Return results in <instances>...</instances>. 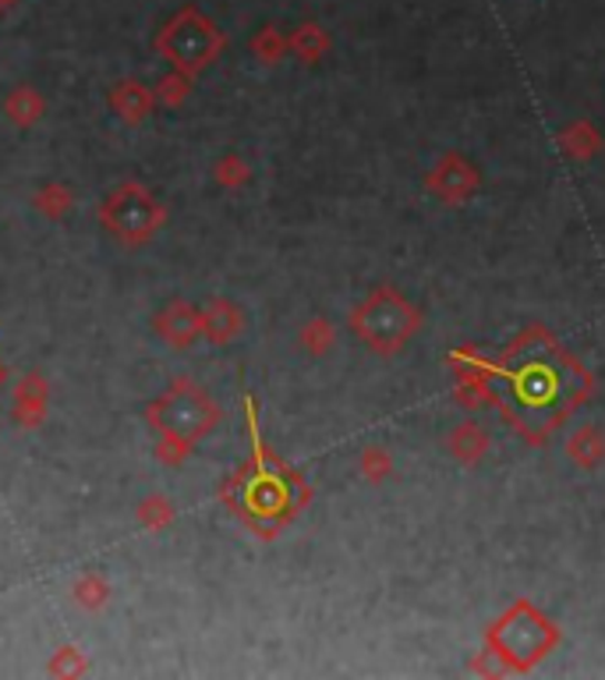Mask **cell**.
I'll return each mask as SVG.
<instances>
[{
	"instance_id": "obj_1",
	"label": "cell",
	"mask_w": 605,
	"mask_h": 680,
	"mask_svg": "<svg viewBox=\"0 0 605 680\" xmlns=\"http://www.w3.org/2000/svg\"><path fill=\"white\" fill-rule=\"evenodd\" d=\"M493 391L503 422L528 446H545L592 401L595 373L549 326L532 323L493 358Z\"/></svg>"
},
{
	"instance_id": "obj_2",
	"label": "cell",
	"mask_w": 605,
	"mask_h": 680,
	"mask_svg": "<svg viewBox=\"0 0 605 680\" xmlns=\"http://www.w3.org/2000/svg\"><path fill=\"white\" fill-rule=\"evenodd\" d=\"M245 422H248L251 454L245 464H238V469L220 482V503L251 535H259L262 542H272L305 514V507L316 493H311L308 479L295 469V464L284 461L262 440L256 397H245Z\"/></svg>"
},
{
	"instance_id": "obj_3",
	"label": "cell",
	"mask_w": 605,
	"mask_h": 680,
	"mask_svg": "<svg viewBox=\"0 0 605 680\" xmlns=\"http://www.w3.org/2000/svg\"><path fill=\"white\" fill-rule=\"evenodd\" d=\"M224 422L220 404L202 383L178 376L160 397L146 404V425L156 433V461L181 469L206 436Z\"/></svg>"
},
{
	"instance_id": "obj_4",
	"label": "cell",
	"mask_w": 605,
	"mask_h": 680,
	"mask_svg": "<svg viewBox=\"0 0 605 680\" xmlns=\"http://www.w3.org/2000/svg\"><path fill=\"white\" fill-rule=\"evenodd\" d=\"M485 649L496 656L503 673H532L559 649V628L532 599H514L485 631Z\"/></svg>"
},
{
	"instance_id": "obj_5",
	"label": "cell",
	"mask_w": 605,
	"mask_h": 680,
	"mask_svg": "<svg viewBox=\"0 0 605 680\" xmlns=\"http://www.w3.org/2000/svg\"><path fill=\"white\" fill-rule=\"evenodd\" d=\"M421 323H425L421 308L411 298H404L394 284L373 287L347 316L350 334H355L368 352L379 355V358L400 355L404 347L418 337Z\"/></svg>"
},
{
	"instance_id": "obj_6",
	"label": "cell",
	"mask_w": 605,
	"mask_h": 680,
	"mask_svg": "<svg viewBox=\"0 0 605 680\" xmlns=\"http://www.w3.org/2000/svg\"><path fill=\"white\" fill-rule=\"evenodd\" d=\"M96 217L113 242H121L125 248H142L163 230L167 209L142 181H125L100 203Z\"/></svg>"
},
{
	"instance_id": "obj_7",
	"label": "cell",
	"mask_w": 605,
	"mask_h": 680,
	"mask_svg": "<svg viewBox=\"0 0 605 680\" xmlns=\"http://www.w3.org/2000/svg\"><path fill=\"white\" fill-rule=\"evenodd\" d=\"M224 47H227V36L212 26L199 8L178 11L163 26V32L156 36V53H160L163 61H170L173 71L191 75V79L217 61Z\"/></svg>"
},
{
	"instance_id": "obj_8",
	"label": "cell",
	"mask_w": 605,
	"mask_h": 680,
	"mask_svg": "<svg viewBox=\"0 0 605 680\" xmlns=\"http://www.w3.org/2000/svg\"><path fill=\"white\" fill-rule=\"evenodd\" d=\"M446 368L454 376V401L464 412H485L496 407L493 391V355H485L478 344H460L446 355Z\"/></svg>"
},
{
	"instance_id": "obj_9",
	"label": "cell",
	"mask_w": 605,
	"mask_h": 680,
	"mask_svg": "<svg viewBox=\"0 0 605 680\" xmlns=\"http://www.w3.org/2000/svg\"><path fill=\"white\" fill-rule=\"evenodd\" d=\"M482 188V170L464 152H443L436 167L425 174V191L443 206H467Z\"/></svg>"
},
{
	"instance_id": "obj_10",
	"label": "cell",
	"mask_w": 605,
	"mask_h": 680,
	"mask_svg": "<svg viewBox=\"0 0 605 680\" xmlns=\"http://www.w3.org/2000/svg\"><path fill=\"white\" fill-rule=\"evenodd\" d=\"M152 334L160 337L167 347L188 352V347L202 337V308L191 305V302H185V298L163 305L160 313L152 316Z\"/></svg>"
},
{
	"instance_id": "obj_11",
	"label": "cell",
	"mask_w": 605,
	"mask_h": 680,
	"mask_svg": "<svg viewBox=\"0 0 605 680\" xmlns=\"http://www.w3.org/2000/svg\"><path fill=\"white\" fill-rule=\"evenodd\" d=\"M50 412V380L43 373H26L14 383L11 418L18 430H39Z\"/></svg>"
},
{
	"instance_id": "obj_12",
	"label": "cell",
	"mask_w": 605,
	"mask_h": 680,
	"mask_svg": "<svg viewBox=\"0 0 605 680\" xmlns=\"http://www.w3.org/2000/svg\"><path fill=\"white\" fill-rule=\"evenodd\" d=\"M107 104L125 125H142L146 118H152V110H156V89H149L139 79H121V82H113V89L107 92Z\"/></svg>"
},
{
	"instance_id": "obj_13",
	"label": "cell",
	"mask_w": 605,
	"mask_h": 680,
	"mask_svg": "<svg viewBox=\"0 0 605 680\" xmlns=\"http://www.w3.org/2000/svg\"><path fill=\"white\" fill-rule=\"evenodd\" d=\"M241 329H245V308L238 302H230V298H209L202 305V337L209 344H230V341H238L241 337Z\"/></svg>"
},
{
	"instance_id": "obj_14",
	"label": "cell",
	"mask_w": 605,
	"mask_h": 680,
	"mask_svg": "<svg viewBox=\"0 0 605 680\" xmlns=\"http://www.w3.org/2000/svg\"><path fill=\"white\" fill-rule=\"evenodd\" d=\"M493 451V436L485 433V425L478 422H457L450 436H446V454H450L457 464H464V469H478V464L489 457Z\"/></svg>"
},
{
	"instance_id": "obj_15",
	"label": "cell",
	"mask_w": 605,
	"mask_h": 680,
	"mask_svg": "<svg viewBox=\"0 0 605 680\" xmlns=\"http://www.w3.org/2000/svg\"><path fill=\"white\" fill-rule=\"evenodd\" d=\"M556 146H559V152H563L567 160L588 164V160H595L598 152H602L605 139H602V131H598V125H595L592 118H577V121H571L567 128H559Z\"/></svg>"
},
{
	"instance_id": "obj_16",
	"label": "cell",
	"mask_w": 605,
	"mask_h": 680,
	"mask_svg": "<svg viewBox=\"0 0 605 680\" xmlns=\"http://www.w3.org/2000/svg\"><path fill=\"white\" fill-rule=\"evenodd\" d=\"M567 457L581 472L602 469V464H605V430H602V425L588 422V425H581V430H574L567 436Z\"/></svg>"
},
{
	"instance_id": "obj_17",
	"label": "cell",
	"mask_w": 605,
	"mask_h": 680,
	"mask_svg": "<svg viewBox=\"0 0 605 680\" xmlns=\"http://www.w3.org/2000/svg\"><path fill=\"white\" fill-rule=\"evenodd\" d=\"M4 114H8V121L14 128H32L43 121V114H47V100L39 96L32 86H18L8 92V100H4Z\"/></svg>"
},
{
	"instance_id": "obj_18",
	"label": "cell",
	"mask_w": 605,
	"mask_h": 680,
	"mask_svg": "<svg viewBox=\"0 0 605 680\" xmlns=\"http://www.w3.org/2000/svg\"><path fill=\"white\" fill-rule=\"evenodd\" d=\"M287 47H290V53H298L301 65H319L323 57L329 53V36H326L323 26L305 22V26H298L295 32L287 36Z\"/></svg>"
},
{
	"instance_id": "obj_19",
	"label": "cell",
	"mask_w": 605,
	"mask_h": 680,
	"mask_svg": "<svg viewBox=\"0 0 605 680\" xmlns=\"http://www.w3.org/2000/svg\"><path fill=\"white\" fill-rule=\"evenodd\" d=\"M110 595H113V585H110V578H107L103 571H86V574L71 585L75 607H82V610H89V613L103 610L107 602H110Z\"/></svg>"
},
{
	"instance_id": "obj_20",
	"label": "cell",
	"mask_w": 605,
	"mask_h": 680,
	"mask_svg": "<svg viewBox=\"0 0 605 680\" xmlns=\"http://www.w3.org/2000/svg\"><path fill=\"white\" fill-rule=\"evenodd\" d=\"M32 206L43 213L47 220H65L75 209V191L65 181H47L43 188H36Z\"/></svg>"
},
{
	"instance_id": "obj_21",
	"label": "cell",
	"mask_w": 605,
	"mask_h": 680,
	"mask_svg": "<svg viewBox=\"0 0 605 680\" xmlns=\"http://www.w3.org/2000/svg\"><path fill=\"white\" fill-rule=\"evenodd\" d=\"M298 344L305 347V352L311 358H323L334 352V344H337V326L329 323L326 316H311L301 329H298Z\"/></svg>"
},
{
	"instance_id": "obj_22",
	"label": "cell",
	"mask_w": 605,
	"mask_h": 680,
	"mask_svg": "<svg viewBox=\"0 0 605 680\" xmlns=\"http://www.w3.org/2000/svg\"><path fill=\"white\" fill-rule=\"evenodd\" d=\"M358 472H361V479H365V482L383 485L389 475H394V457H389L386 446H379V443H368L365 451H361V457H358Z\"/></svg>"
},
{
	"instance_id": "obj_23",
	"label": "cell",
	"mask_w": 605,
	"mask_h": 680,
	"mask_svg": "<svg viewBox=\"0 0 605 680\" xmlns=\"http://www.w3.org/2000/svg\"><path fill=\"white\" fill-rule=\"evenodd\" d=\"M135 518H139V524L146 532H163L167 524L173 521V503L163 493H152V496H146L139 503V507H135Z\"/></svg>"
},
{
	"instance_id": "obj_24",
	"label": "cell",
	"mask_w": 605,
	"mask_h": 680,
	"mask_svg": "<svg viewBox=\"0 0 605 680\" xmlns=\"http://www.w3.org/2000/svg\"><path fill=\"white\" fill-rule=\"evenodd\" d=\"M287 50H290V47H287V36H284L280 29H272V26H266L262 32H256V40H251V53H256L262 65L284 61Z\"/></svg>"
},
{
	"instance_id": "obj_25",
	"label": "cell",
	"mask_w": 605,
	"mask_h": 680,
	"mask_svg": "<svg viewBox=\"0 0 605 680\" xmlns=\"http://www.w3.org/2000/svg\"><path fill=\"white\" fill-rule=\"evenodd\" d=\"M86 670H89V659H86L82 649H75V645H61L47 663L50 677H82Z\"/></svg>"
},
{
	"instance_id": "obj_26",
	"label": "cell",
	"mask_w": 605,
	"mask_h": 680,
	"mask_svg": "<svg viewBox=\"0 0 605 680\" xmlns=\"http://www.w3.org/2000/svg\"><path fill=\"white\" fill-rule=\"evenodd\" d=\"M191 75H181V71H170L167 79H160V86H156V104L163 107H181L188 96H191Z\"/></svg>"
},
{
	"instance_id": "obj_27",
	"label": "cell",
	"mask_w": 605,
	"mask_h": 680,
	"mask_svg": "<svg viewBox=\"0 0 605 680\" xmlns=\"http://www.w3.org/2000/svg\"><path fill=\"white\" fill-rule=\"evenodd\" d=\"M212 174H217V185H220V188H241V185H248V178H251V167L238 157V152H227V157L217 160Z\"/></svg>"
},
{
	"instance_id": "obj_28",
	"label": "cell",
	"mask_w": 605,
	"mask_h": 680,
	"mask_svg": "<svg viewBox=\"0 0 605 680\" xmlns=\"http://www.w3.org/2000/svg\"><path fill=\"white\" fill-rule=\"evenodd\" d=\"M4 383H8V365L0 362V386H4Z\"/></svg>"
},
{
	"instance_id": "obj_29",
	"label": "cell",
	"mask_w": 605,
	"mask_h": 680,
	"mask_svg": "<svg viewBox=\"0 0 605 680\" xmlns=\"http://www.w3.org/2000/svg\"><path fill=\"white\" fill-rule=\"evenodd\" d=\"M18 0H0V11H8V8H14Z\"/></svg>"
}]
</instances>
